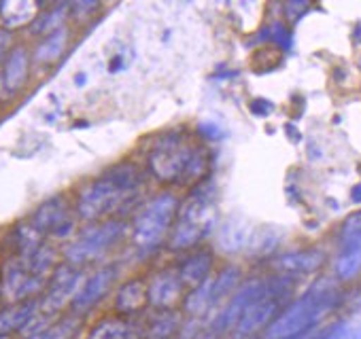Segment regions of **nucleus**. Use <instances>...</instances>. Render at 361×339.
I'll use <instances>...</instances> for the list:
<instances>
[{
  "label": "nucleus",
  "mask_w": 361,
  "mask_h": 339,
  "mask_svg": "<svg viewBox=\"0 0 361 339\" xmlns=\"http://www.w3.org/2000/svg\"><path fill=\"white\" fill-rule=\"evenodd\" d=\"M140 185H142V177L136 165L132 163L117 165L81 191L77 210L87 221L100 219L102 215L121 208V204H126L132 196H136Z\"/></svg>",
  "instance_id": "obj_1"
},
{
  "label": "nucleus",
  "mask_w": 361,
  "mask_h": 339,
  "mask_svg": "<svg viewBox=\"0 0 361 339\" xmlns=\"http://www.w3.org/2000/svg\"><path fill=\"white\" fill-rule=\"evenodd\" d=\"M215 212H217L215 187L211 183L198 185L178 208V215H176L178 221L174 225L170 246L172 248H190V246L198 244L213 229Z\"/></svg>",
  "instance_id": "obj_2"
},
{
  "label": "nucleus",
  "mask_w": 361,
  "mask_h": 339,
  "mask_svg": "<svg viewBox=\"0 0 361 339\" xmlns=\"http://www.w3.org/2000/svg\"><path fill=\"white\" fill-rule=\"evenodd\" d=\"M331 305L329 293L312 290L304 295L300 301H295L287 312H283L270 326L266 337L268 339H293L302 335L306 328H310L312 322H317Z\"/></svg>",
  "instance_id": "obj_3"
},
{
  "label": "nucleus",
  "mask_w": 361,
  "mask_h": 339,
  "mask_svg": "<svg viewBox=\"0 0 361 339\" xmlns=\"http://www.w3.org/2000/svg\"><path fill=\"white\" fill-rule=\"evenodd\" d=\"M176 210H178V204H176L174 196L161 193V196L153 198L142 208V212L136 217L134 242L142 248L155 246L166 236V231L170 229V225L176 217Z\"/></svg>",
  "instance_id": "obj_4"
},
{
  "label": "nucleus",
  "mask_w": 361,
  "mask_h": 339,
  "mask_svg": "<svg viewBox=\"0 0 361 339\" xmlns=\"http://www.w3.org/2000/svg\"><path fill=\"white\" fill-rule=\"evenodd\" d=\"M123 234H126V225L119 221H106L102 225L90 227L66 248V259L73 265L94 261L100 255H104L113 244H117Z\"/></svg>",
  "instance_id": "obj_5"
},
{
  "label": "nucleus",
  "mask_w": 361,
  "mask_h": 339,
  "mask_svg": "<svg viewBox=\"0 0 361 339\" xmlns=\"http://www.w3.org/2000/svg\"><path fill=\"white\" fill-rule=\"evenodd\" d=\"M194 148L178 138H164L151 153H149V170L159 181H183V174L190 165Z\"/></svg>",
  "instance_id": "obj_6"
},
{
  "label": "nucleus",
  "mask_w": 361,
  "mask_h": 339,
  "mask_svg": "<svg viewBox=\"0 0 361 339\" xmlns=\"http://www.w3.org/2000/svg\"><path fill=\"white\" fill-rule=\"evenodd\" d=\"M47 278L39 276L24 255L7 261L3 269V295L9 301H22L43 288Z\"/></svg>",
  "instance_id": "obj_7"
},
{
  "label": "nucleus",
  "mask_w": 361,
  "mask_h": 339,
  "mask_svg": "<svg viewBox=\"0 0 361 339\" xmlns=\"http://www.w3.org/2000/svg\"><path fill=\"white\" fill-rule=\"evenodd\" d=\"M83 282H85V278L79 271H75L71 267H60L51 280L49 293L41 301V312L56 316L68 301H75Z\"/></svg>",
  "instance_id": "obj_8"
},
{
  "label": "nucleus",
  "mask_w": 361,
  "mask_h": 339,
  "mask_svg": "<svg viewBox=\"0 0 361 339\" xmlns=\"http://www.w3.org/2000/svg\"><path fill=\"white\" fill-rule=\"evenodd\" d=\"M266 288V282L262 280H251L247 282L238 293H234V297L219 309L217 318H215V333H226L230 328H236L243 314L247 312V307L259 297V293Z\"/></svg>",
  "instance_id": "obj_9"
},
{
  "label": "nucleus",
  "mask_w": 361,
  "mask_h": 339,
  "mask_svg": "<svg viewBox=\"0 0 361 339\" xmlns=\"http://www.w3.org/2000/svg\"><path fill=\"white\" fill-rule=\"evenodd\" d=\"M276 309H279V295H276V290H272V284H266V288L259 293V297L243 314V318L236 326V333L240 337H249V335L257 333L274 318Z\"/></svg>",
  "instance_id": "obj_10"
},
{
  "label": "nucleus",
  "mask_w": 361,
  "mask_h": 339,
  "mask_svg": "<svg viewBox=\"0 0 361 339\" xmlns=\"http://www.w3.org/2000/svg\"><path fill=\"white\" fill-rule=\"evenodd\" d=\"M30 223L43 236L54 234L56 238H64L73 229V221L68 217V206H66V202L62 198H51L43 206H39V210L32 215Z\"/></svg>",
  "instance_id": "obj_11"
},
{
  "label": "nucleus",
  "mask_w": 361,
  "mask_h": 339,
  "mask_svg": "<svg viewBox=\"0 0 361 339\" xmlns=\"http://www.w3.org/2000/svg\"><path fill=\"white\" fill-rule=\"evenodd\" d=\"M113 280H115V269L113 267H102L96 274H92L83 282V286L79 288V293H77V297L73 301L75 309L77 312H85L92 305H96L106 295V290L111 288Z\"/></svg>",
  "instance_id": "obj_12"
},
{
  "label": "nucleus",
  "mask_w": 361,
  "mask_h": 339,
  "mask_svg": "<svg viewBox=\"0 0 361 339\" xmlns=\"http://www.w3.org/2000/svg\"><path fill=\"white\" fill-rule=\"evenodd\" d=\"M253 231L255 229L245 219H238V217L236 219H228L217 229V246L224 252H240V250H247Z\"/></svg>",
  "instance_id": "obj_13"
},
{
  "label": "nucleus",
  "mask_w": 361,
  "mask_h": 339,
  "mask_svg": "<svg viewBox=\"0 0 361 339\" xmlns=\"http://www.w3.org/2000/svg\"><path fill=\"white\" fill-rule=\"evenodd\" d=\"M180 286H183V280H180L178 274L164 271L153 278V282L149 286V301L155 307H170L178 301Z\"/></svg>",
  "instance_id": "obj_14"
},
{
  "label": "nucleus",
  "mask_w": 361,
  "mask_h": 339,
  "mask_svg": "<svg viewBox=\"0 0 361 339\" xmlns=\"http://www.w3.org/2000/svg\"><path fill=\"white\" fill-rule=\"evenodd\" d=\"M28 79V53L24 47H18L11 51L5 70H3V79H0V87L7 96L16 94L18 89H22V85Z\"/></svg>",
  "instance_id": "obj_15"
},
{
  "label": "nucleus",
  "mask_w": 361,
  "mask_h": 339,
  "mask_svg": "<svg viewBox=\"0 0 361 339\" xmlns=\"http://www.w3.org/2000/svg\"><path fill=\"white\" fill-rule=\"evenodd\" d=\"M321 261H323V255L317 250H298V252L281 255L274 261V267L281 274H306V271L317 269Z\"/></svg>",
  "instance_id": "obj_16"
},
{
  "label": "nucleus",
  "mask_w": 361,
  "mask_h": 339,
  "mask_svg": "<svg viewBox=\"0 0 361 339\" xmlns=\"http://www.w3.org/2000/svg\"><path fill=\"white\" fill-rule=\"evenodd\" d=\"M41 303L37 301H26V303H18L5 312H0V333H11V331H22L30 318L39 312Z\"/></svg>",
  "instance_id": "obj_17"
},
{
  "label": "nucleus",
  "mask_w": 361,
  "mask_h": 339,
  "mask_svg": "<svg viewBox=\"0 0 361 339\" xmlns=\"http://www.w3.org/2000/svg\"><path fill=\"white\" fill-rule=\"evenodd\" d=\"M211 265H213V257L209 252H198V255L190 257L183 265H180L178 276H180V280H183V284L198 286L209 278Z\"/></svg>",
  "instance_id": "obj_18"
},
{
  "label": "nucleus",
  "mask_w": 361,
  "mask_h": 339,
  "mask_svg": "<svg viewBox=\"0 0 361 339\" xmlns=\"http://www.w3.org/2000/svg\"><path fill=\"white\" fill-rule=\"evenodd\" d=\"M147 299H149V288L140 280H132L119 288L115 305L119 312H136L145 305Z\"/></svg>",
  "instance_id": "obj_19"
},
{
  "label": "nucleus",
  "mask_w": 361,
  "mask_h": 339,
  "mask_svg": "<svg viewBox=\"0 0 361 339\" xmlns=\"http://www.w3.org/2000/svg\"><path fill=\"white\" fill-rule=\"evenodd\" d=\"M39 9V0H5L3 3V13L7 26H22L35 18Z\"/></svg>",
  "instance_id": "obj_20"
},
{
  "label": "nucleus",
  "mask_w": 361,
  "mask_h": 339,
  "mask_svg": "<svg viewBox=\"0 0 361 339\" xmlns=\"http://www.w3.org/2000/svg\"><path fill=\"white\" fill-rule=\"evenodd\" d=\"M66 43H68V32L66 28H60L51 34H47V39L39 45L37 53H35V60L39 64H49L54 60H58L62 56V51L66 49Z\"/></svg>",
  "instance_id": "obj_21"
},
{
  "label": "nucleus",
  "mask_w": 361,
  "mask_h": 339,
  "mask_svg": "<svg viewBox=\"0 0 361 339\" xmlns=\"http://www.w3.org/2000/svg\"><path fill=\"white\" fill-rule=\"evenodd\" d=\"M238 280H240V271H238L236 267L224 269V271L215 278L213 297H211V307H209V309H215V307L224 305L226 301H230V293L236 288Z\"/></svg>",
  "instance_id": "obj_22"
},
{
  "label": "nucleus",
  "mask_w": 361,
  "mask_h": 339,
  "mask_svg": "<svg viewBox=\"0 0 361 339\" xmlns=\"http://www.w3.org/2000/svg\"><path fill=\"white\" fill-rule=\"evenodd\" d=\"M283 234L274 227H262V229H255L253 236H251V242L247 246V250L251 255H270L279 242H281Z\"/></svg>",
  "instance_id": "obj_23"
},
{
  "label": "nucleus",
  "mask_w": 361,
  "mask_h": 339,
  "mask_svg": "<svg viewBox=\"0 0 361 339\" xmlns=\"http://www.w3.org/2000/svg\"><path fill=\"white\" fill-rule=\"evenodd\" d=\"M213 284H215V278H207L202 284H198L196 286V290L188 297V301H185V309L190 312V314H202V312H207L209 307H211V297H213Z\"/></svg>",
  "instance_id": "obj_24"
},
{
  "label": "nucleus",
  "mask_w": 361,
  "mask_h": 339,
  "mask_svg": "<svg viewBox=\"0 0 361 339\" xmlns=\"http://www.w3.org/2000/svg\"><path fill=\"white\" fill-rule=\"evenodd\" d=\"M132 326L123 320H104L92 333L90 339H130Z\"/></svg>",
  "instance_id": "obj_25"
},
{
  "label": "nucleus",
  "mask_w": 361,
  "mask_h": 339,
  "mask_svg": "<svg viewBox=\"0 0 361 339\" xmlns=\"http://www.w3.org/2000/svg\"><path fill=\"white\" fill-rule=\"evenodd\" d=\"M64 18H66V5L56 7L54 11L41 15V18L32 24V32H35V34H51V32L64 28V26H62Z\"/></svg>",
  "instance_id": "obj_26"
},
{
  "label": "nucleus",
  "mask_w": 361,
  "mask_h": 339,
  "mask_svg": "<svg viewBox=\"0 0 361 339\" xmlns=\"http://www.w3.org/2000/svg\"><path fill=\"white\" fill-rule=\"evenodd\" d=\"M77 326H79L77 318H64V320L47 326L45 331H41L32 337H26V339H71L75 335Z\"/></svg>",
  "instance_id": "obj_27"
},
{
  "label": "nucleus",
  "mask_w": 361,
  "mask_h": 339,
  "mask_svg": "<svg viewBox=\"0 0 361 339\" xmlns=\"http://www.w3.org/2000/svg\"><path fill=\"white\" fill-rule=\"evenodd\" d=\"M207 163H209L207 153L200 151V148H196L192 153V159H190V165H188L185 174H183V181L185 183H198L204 177V172H207Z\"/></svg>",
  "instance_id": "obj_28"
},
{
  "label": "nucleus",
  "mask_w": 361,
  "mask_h": 339,
  "mask_svg": "<svg viewBox=\"0 0 361 339\" xmlns=\"http://www.w3.org/2000/svg\"><path fill=\"white\" fill-rule=\"evenodd\" d=\"M342 242L348 246L361 244V212L348 217L342 225Z\"/></svg>",
  "instance_id": "obj_29"
},
{
  "label": "nucleus",
  "mask_w": 361,
  "mask_h": 339,
  "mask_svg": "<svg viewBox=\"0 0 361 339\" xmlns=\"http://www.w3.org/2000/svg\"><path fill=\"white\" fill-rule=\"evenodd\" d=\"M174 328H176V318L172 314H164V316L155 318V322L151 326V337L153 339H166Z\"/></svg>",
  "instance_id": "obj_30"
},
{
  "label": "nucleus",
  "mask_w": 361,
  "mask_h": 339,
  "mask_svg": "<svg viewBox=\"0 0 361 339\" xmlns=\"http://www.w3.org/2000/svg\"><path fill=\"white\" fill-rule=\"evenodd\" d=\"M310 7V0H285V18L289 22H298Z\"/></svg>",
  "instance_id": "obj_31"
},
{
  "label": "nucleus",
  "mask_w": 361,
  "mask_h": 339,
  "mask_svg": "<svg viewBox=\"0 0 361 339\" xmlns=\"http://www.w3.org/2000/svg\"><path fill=\"white\" fill-rule=\"evenodd\" d=\"M359 261H361V252H350V255H346L340 263H338V271L346 278V276H350L357 267H359Z\"/></svg>",
  "instance_id": "obj_32"
},
{
  "label": "nucleus",
  "mask_w": 361,
  "mask_h": 339,
  "mask_svg": "<svg viewBox=\"0 0 361 339\" xmlns=\"http://www.w3.org/2000/svg\"><path fill=\"white\" fill-rule=\"evenodd\" d=\"M98 5L100 0H73V11L77 18H87Z\"/></svg>",
  "instance_id": "obj_33"
},
{
  "label": "nucleus",
  "mask_w": 361,
  "mask_h": 339,
  "mask_svg": "<svg viewBox=\"0 0 361 339\" xmlns=\"http://www.w3.org/2000/svg\"><path fill=\"white\" fill-rule=\"evenodd\" d=\"M200 132H202L207 138H211V140H217V138L224 136V132H221L219 125H215V123H202V125H200Z\"/></svg>",
  "instance_id": "obj_34"
},
{
  "label": "nucleus",
  "mask_w": 361,
  "mask_h": 339,
  "mask_svg": "<svg viewBox=\"0 0 361 339\" xmlns=\"http://www.w3.org/2000/svg\"><path fill=\"white\" fill-rule=\"evenodd\" d=\"M251 110H253L255 115H270L272 104H270L268 100H255V102L251 104Z\"/></svg>",
  "instance_id": "obj_35"
},
{
  "label": "nucleus",
  "mask_w": 361,
  "mask_h": 339,
  "mask_svg": "<svg viewBox=\"0 0 361 339\" xmlns=\"http://www.w3.org/2000/svg\"><path fill=\"white\" fill-rule=\"evenodd\" d=\"M9 43H11V34L9 32H0V56L7 51Z\"/></svg>",
  "instance_id": "obj_36"
},
{
  "label": "nucleus",
  "mask_w": 361,
  "mask_h": 339,
  "mask_svg": "<svg viewBox=\"0 0 361 339\" xmlns=\"http://www.w3.org/2000/svg\"><path fill=\"white\" fill-rule=\"evenodd\" d=\"M334 339H359L355 333H344V335H336Z\"/></svg>",
  "instance_id": "obj_37"
},
{
  "label": "nucleus",
  "mask_w": 361,
  "mask_h": 339,
  "mask_svg": "<svg viewBox=\"0 0 361 339\" xmlns=\"http://www.w3.org/2000/svg\"><path fill=\"white\" fill-rule=\"evenodd\" d=\"M355 202H361V187L355 189Z\"/></svg>",
  "instance_id": "obj_38"
},
{
  "label": "nucleus",
  "mask_w": 361,
  "mask_h": 339,
  "mask_svg": "<svg viewBox=\"0 0 361 339\" xmlns=\"http://www.w3.org/2000/svg\"><path fill=\"white\" fill-rule=\"evenodd\" d=\"M0 339H9V335H5V333H0Z\"/></svg>",
  "instance_id": "obj_39"
},
{
  "label": "nucleus",
  "mask_w": 361,
  "mask_h": 339,
  "mask_svg": "<svg viewBox=\"0 0 361 339\" xmlns=\"http://www.w3.org/2000/svg\"><path fill=\"white\" fill-rule=\"evenodd\" d=\"M3 3H5V0H0V11H3Z\"/></svg>",
  "instance_id": "obj_40"
},
{
  "label": "nucleus",
  "mask_w": 361,
  "mask_h": 339,
  "mask_svg": "<svg viewBox=\"0 0 361 339\" xmlns=\"http://www.w3.org/2000/svg\"><path fill=\"white\" fill-rule=\"evenodd\" d=\"M109 3H113V0H109Z\"/></svg>",
  "instance_id": "obj_41"
},
{
  "label": "nucleus",
  "mask_w": 361,
  "mask_h": 339,
  "mask_svg": "<svg viewBox=\"0 0 361 339\" xmlns=\"http://www.w3.org/2000/svg\"><path fill=\"white\" fill-rule=\"evenodd\" d=\"M0 79H3V77H0Z\"/></svg>",
  "instance_id": "obj_42"
}]
</instances>
